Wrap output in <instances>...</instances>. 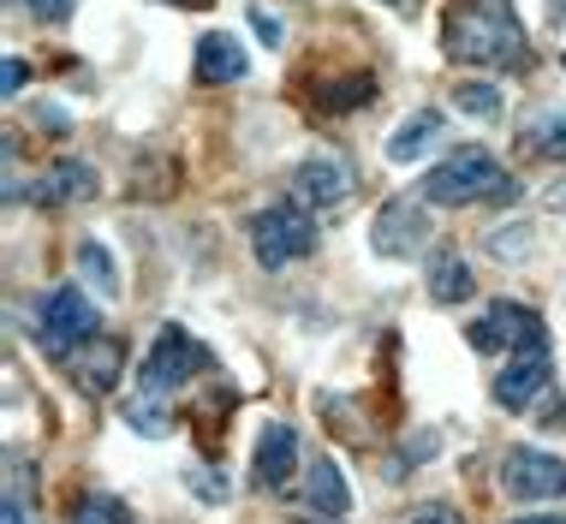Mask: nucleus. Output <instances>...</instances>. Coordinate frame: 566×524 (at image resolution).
<instances>
[{"mask_svg":"<svg viewBox=\"0 0 566 524\" xmlns=\"http://www.w3.org/2000/svg\"><path fill=\"white\" fill-rule=\"evenodd\" d=\"M293 191H298V203H311V209H340L352 197V167L340 156H328V149H316V156L298 161Z\"/></svg>","mask_w":566,"mask_h":524,"instance_id":"nucleus-9","label":"nucleus"},{"mask_svg":"<svg viewBox=\"0 0 566 524\" xmlns=\"http://www.w3.org/2000/svg\"><path fill=\"white\" fill-rule=\"evenodd\" d=\"M555 423H560V429H566V406H560V411H555V418H548V429H555Z\"/></svg>","mask_w":566,"mask_h":524,"instance_id":"nucleus-31","label":"nucleus"},{"mask_svg":"<svg viewBox=\"0 0 566 524\" xmlns=\"http://www.w3.org/2000/svg\"><path fill=\"white\" fill-rule=\"evenodd\" d=\"M24 78H30V72H24V60H7V96H19Z\"/></svg>","mask_w":566,"mask_h":524,"instance_id":"nucleus-29","label":"nucleus"},{"mask_svg":"<svg viewBox=\"0 0 566 524\" xmlns=\"http://www.w3.org/2000/svg\"><path fill=\"white\" fill-rule=\"evenodd\" d=\"M96 334H102V316H96V304H90L78 286H54L49 298H42V311H36V346L49 352L54 364H72L90 340H96Z\"/></svg>","mask_w":566,"mask_h":524,"instance_id":"nucleus-3","label":"nucleus"},{"mask_svg":"<svg viewBox=\"0 0 566 524\" xmlns=\"http://www.w3.org/2000/svg\"><path fill=\"white\" fill-rule=\"evenodd\" d=\"M119 364H126V352H119V340H114V334H96V340H90V346H84V352H78V358H72L66 369L84 381L90 394H108L114 381H119Z\"/></svg>","mask_w":566,"mask_h":524,"instance_id":"nucleus-12","label":"nucleus"},{"mask_svg":"<svg viewBox=\"0 0 566 524\" xmlns=\"http://www.w3.org/2000/svg\"><path fill=\"white\" fill-rule=\"evenodd\" d=\"M7 524H36V513L24 506V495H19V489H7Z\"/></svg>","mask_w":566,"mask_h":524,"instance_id":"nucleus-27","label":"nucleus"},{"mask_svg":"<svg viewBox=\"0 0 566 524\" xmlns=\"http://www.w3.org/2000/svg\"><path fill=\"white\" fill-rule=\"evenodd\" d=\"M518 144L543 161H566V107H531L518 119Z\"/></svg>","mask_w":566,"mask_h":524,"instance_id":"nucleus-13","label":"nucleus"},{"mask_svg":"<svg viewBox=\"0 0 566 524\" xmlns=\"http://www.w3.org/2000/svg\"><path fill=\"white\" fill-rule=\"evenodd\" d=\"M507 524H566V518H555V513H537V518H507Z\"/></svg>","mask_w":566,"mask_h":524,"instance_id":"nucleus-30","label":"nucleus"},{"mask_svg":"<svg viewBox=\"0 0 566 524\" xmlns=\"http://www.w3.org/2000/svg\"><path fill=\"white\" fill-rule=\"evenodd\" d=\"M501 489L513 501H560L566 495V465L555 453H537V447H513L501 459Z\"/></svg>","mask_w":566,"mask_h":524,"instance_id":"nucleus-7","label":"nucleus"},{"mask_svg":"<svg viewBox=\"0 0 566 524\" xmlns=\"http://www.w3.org/2000/svg\"><path fill=\"white\" fill-rule=\"evenodd\" d=\"M209 364H216V358H209V346L197 340V334H186V328H174V322H167L156 352H149L144 369H137V388H144L149 399H167L174 388H186L191 376H203Z\"/></svg>","mask_w":566,"mask_h":524,"instance_id":"nucleus-4","label":"nucleus"},{"mask_svg":"<svg viewBox=\"0 0 566 524\" xmlns=\"http://www.w3.org/2000/svg\"><path fill=\"white\" fill-rule=\"evenodd\" d=\"M430 298H436V304L471 298V269L459 262V251H441V256L430 262Z\"/></svg>","mask_w":566,"mask_h":524,"instance_id":"nucleus-18","label":"nucleus"},{"mask_svg":"<svg viewBox=\"0 0 566 524\" xmlns=\"http://www.w3.org/2000/svg\"><path fill=\"white\" fill-rule=\"evenodd\" d=\"M251 251L263 269H286V262L316 251V221L304 214V203H269L251 221Z\"/></svg>","mask_w":566,"mask_h":524,"instance_id":"nucleus-5","label":"nucleus"},{"mask_svg":"<svg viewBox=\"0 0 566 524\" xmlns=\"http://www.w3.org/2000/svg\"><path fill=\"white\" fill-rule=\"evenodd\" d=\"M436 144H441V114H436V107H418L411 119H400V126H394V137H388V161L406 167V161L430 156Z\"/></svg>","mask_w":566,"mask_h":524,"instance_id":"nucleus-14","label":"nucleus"},{"mask_svg":"<svg viewBox=\"0 0 566 524\" xmlns=\"http://www.w3.org/2000/svg\"><path fill=\"white\" fill-rule=\"evenodd\" d=\"M251 30H256V36H263V42H281V19H269L263 7L251 12Z\"/></svg>","mask_w":566,"mask_h":524,"instance_id":"nucleus-28","label":"nucleus"},{"mask_svg":"<svg viewBox=\"0 0 566 524\" xmlns=\"http://www.w3.org/2000/svg\"><path fill=\"white\" fill-rule=\"evenodd\" d=\"M191 489H197L203 501H227V483H216V471H203V465L191 471Z\"/></svg>","mask_w":566,"mask_h":524,"instance_id":"nucleus-26","label":"nucleus"},{"mask_svg":"<svg viewBox=\"0 0 566 524\" xmlns=\"http://www.w3.org/2000/svg\"><path fill=\"white\" fill-rule=\"evenodd\" d=\"M471 352H548V328H543V316L537 311H525V304H489V316L483 322H471Z\"/></svg>","mask_w":566,"mask_h":524,"instance_id":"nucleus-6","label":"nucleus"},{"mask_svg":"<svg viewBox=\"0 0 566 524\" xmlns=\"http://www.w3.org/2000/svg\"><path fill=\"white\" fill-rule=\"evenodd\" d=\"M406 524H465V518H459V506H448V501H423V506H411Z\"/></svg>","mask_w":566,"mask_h":524,"instance_id":"nucleus-24","label":"nucleus"},{"mask_svg":"<svg viewBox=\"0 0 566 524\" xmlns=\"http://www.w3.org/2000/svg\"><path fill=\"white\" fill-rule=\"evenodd\" d=\"M293 471H298V436H293L286 423H269L263 436H256V459H251L256 489H281V483H293Z\"/></svg>","mask_w":566,"mask_h":524,"instance_id":"nucleus-10","label":"nucleus"},{"mask_svg":"<svg viewBox=\"0 0 566 524\" xmlns=\"http://www.w3.org/2000/svg\"><path fill=\"white\" fill-rule=\"evenodd\" d=\"M418 191H423V203L465 209V203H483V197H518V185H513L507 167H501L495 156H489V149L465 144L459 156H448L441 167H430Z\"/></svg>","mask_w":566,"mask_h":524,"instance_id":"nucleus-2","label":"nucleus"},{"mask_svg":"<svg viewBox=\"0 0 566 524\" xmlns=\"http://www.w3.org/2000/svg\"><path fill=\"white\" fill-rule=\"evenodd\" d=\"M304 506L311 513H323V518H340L346 506H352V489H346V476L334 459H316V471L304 476Z\"/></svg>","mask_w":566,"mask_h":524,"instance_id":"nucleus-17","label":"nucleus"},{"mask_svg":"<svg viewBox=\"0 0 566 524\" xmlns=\"http://www.w3.org/2000/svg\"><path fill=\"white\" fill-rule=\"evenodd\" d=\"M441 49L453 60H465V66H483V72L531 66L525 24L513 19L507 0H453L448 19H441Z\"/></svg>","mask_w":566,"mask_h":524,"instance_id":"nucleus-1","label":"nucleus"},{"mask_svg":"<svg viewBox=\"0 0 566 524\" xmlns=\"http://www.w3.org/2000/svg\"><path fill=\"white\" fill-rule=\"evenodd\" d=\"M394 7H400V0H394Z\"/></svg>","mask_w":566,"mask_h":524,"instance_id":"nucleus-32","label":"nucleus"},{"mask_svg":"<svg viewBox=\"0 0 566 524\" xmlns=\"http://www.w3.org/2000/svg\"><path fill=\"white\" fill-rule=\"evenodd\" d=\"M72 524H132L119 495H78L72 501Z\"/></svg>","mask_w":566,"mask_h":524,"instance_id":"nucleus-21","label":"nucleus"},{"mask_svg":"<svg viewBox=\"0 0 566 524\" xmlns=\"http://www.w3.org/2000/svg\"><path fill=\"white\" fill-rule=\"evenodd\" d=\"M96 185H102L96 167L66 156V161L49 167V179H42V203H84V197H96Z\"/></svg>","mask_w":566,"mask_h":524,"instance_id":"nucleus-16","label":"nucleus"},{"mask_svg":"<svg viewBox=\"0 0 566 524\" xmlns=\"http://www.w3.org/2000/svg\"><path fill=\"white\" fill-rule=\"evenodd\" d=\"M453 107H465V114H478V119H495L501 114V96L489 84H459L453 90Z\"/></svg>","mask_w":566,"mask_h":524,"instance_id":"nucleus-22","label":"nucleus"},{"mask_svg":"<svg viewBox=\"0 0 566 524\" xmlns=\"http://www.w3.org/2000/svg\"><path fill=\"white\" fill-rule=\"evenodd\" d=\"M30 12H36L42 24H66L72 19V0H24Z\"/></svg>","mask_w":566,"mask_h":524,"instance_id":"nucleus-25","label":"nucleus"},{"mask_svg":"<svg viewBox=\"0 0 566 524\" xmlns=\"http://www.w3.org/2000/svg\"><path fill=\"white\" fill-rule=\"evenodd\" d=\"M197 78L203 84H239L244 78V49L227 30H209V36L197 42Z\"/></svg>","mask_w":566,"mask_h":524,"instance_id":"nucleus-15","label":"nucleus"},{"mask_svg":"<svg viewBox=\"0 0 566 524\" xmlns=\"http://www.w3.org/2000/svg\"><path fill=\"white\" fill-rule=\"evenodd\" d=\"M370 239H376L381 256H411L430 239V209H423L418 197H388L376 214V227H370Z\"/></svg>","mask_w":566,"mask_h":524,"instance_id":"nucleus-8","label":"nucleus"},{"mask_svg":"<svg viewBox=\"0 0 566 524\" xmlns=\"http://www.w3.org/2000/svg\"><path fill=\"white\" fill-rule=\"evenodd\" d=\"M548 376H555V364H548V352H518V358L501 369V381H495V399L507 411H525L531 399H537L548 388Z\"/></svg>","mask_w":566,"mask_h":524,"instance_id":"nucleus-11","label":"nucleus"},{"mask_svg":"<svg viewBox=\"0 0 566 524\" xmlns=\"http://www.w3.org/2000/svg\"><path fill=\"white\" fill-rule=\"evenodd\" d=\"M78 274H84V286L102 292V298H114V292H119V269H114V256H108V244H102V239H78Z\"/></svg>","mask_w":566,"mask_h":524,"instance_id":"nucleus-19","label":"nucleus"},{"mask_svg":"<svg viewBox=\"0 0 566 524\" xmlns=\"http://www.w3.org/2000/svg\"><path fill=\"white\" fill-rule=\"evenodd\" d=\"M376 96V78L370 72H352L340 84H316V107H328V114H346V107H364Z\"/></svg>","mask_w":566,"mask_h":524,"instance_id":"nucleus-20","label":"nucleus"},{"mask_svg":"<svg viewBox=\"0 0 566 524\" xmlns=\"http://www.w3.org/2000/svg\"><path fill=\"white\" fill-rule=\"evenodd\" d=\"M126 418L137 423V436H167V418L156 411V399L149 394H137V399H126Z\"/></svg>","mask_w":566,"mask_h":524,"instance_id":"nucleus-23","label":"nucleus"}]
</instances>
